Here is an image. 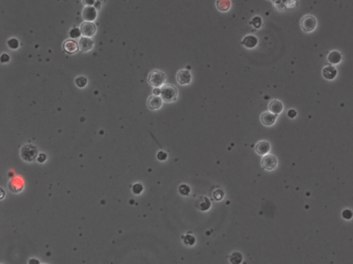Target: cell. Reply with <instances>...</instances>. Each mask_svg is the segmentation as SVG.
Returning a JSON list of instances; mask_svg holds the SVG:
<instances>
[{
  "mask_svg": "<svg viewBox=\"0 0 353 264\" xmlns=\"http://www.w3.org/2000/svg\"><path fill=\"white\" fill-rule=\"evenodd\" d=\"M161 98L164 102L170 103L177 99L178 91L175 86L172 85L163 86L161 88Z\"/></svg>",
  "mask_w": 353,
  "mask_h": 264,
  "instance_id": "obj_1",
  "label": "cell"
},
{
  "mask_svg": "<svg viewBox=\"0 0 353 264\" xmlns=\"http://www.w3.org/2000/svg\"><path fill=\"white\" fill-rule=\"evenodd\" d=\"M37 149L33 145L26 144L21 149V157L26 161L31 162L36 159Z\"/></svg>",
  "mask_w": 353,
  "mask_h": 264,
  "instance_id": "obj_2",
  "label": "cell"
},
{
  "mask_svg": "<svg viewBox=\"0 0 353 264\" xmlns=\"http://www.w3.org/2000/svg\"><path fill=\"white\" fill-rule=\"evenodd\" d=\"M166 76L164 73L159 70H153L151 72L148 78V83L155 88H159L164 84Z\"/></svg>",
  "mask_w": 353,
  "mask_h": 264,
  "instance_id": "obj_3",
  "label": "cell"
},
{
  "mask_svg": "<svg viewBox=\"0 0 353 264\" xmlns=\"http://www.w3.org/2000/svg\"><path fill=\"white\" fill-rule=\"evenodd\" d=\"M301 26L303 31L305 32L313 31L317 26V21L313 16L307 15L302 19Z\"/></svg>",
  "mask_w": 353,
  "mask_h": 264,
  "instance_id": "obj_4",
  "label": "cell"
},
{
  "mask_svg": "<svg viewBox=\"0 0 353 264\" xmlns=\"http://www.w3.org/2000/svg\"><path fill=\"white\" fill-rule=\"evenodd\" d=\"M177 81L180 85L185 86L191 84L192 75L187 70H181L177 74Z\"/></svg>",
  "mask_w": 353,
  "mask_h": 264,
  "instance_id": "obj_5",
  "label": "cell"
},
{
  "mask_svg": "<svg viewBox=\"0 0 353 264\" xmlns=\"http://www.w3.org/2000/svg\"><path fill=\"white\" fill-rule=\"evenodd\" d=\"M81 32L84 36L86 37H90L96 32V26L93 23L90 22H86L83 23L81 26Z\"/></svg>",
  "mask_w": 353,
  "mask_h": 264,
  "instance_id": "obj_6",
  "label": "cell"
},
{
  "mask_svg": "<svg viewBox=\"0 0 353 264\" xmlns=\"http://www.w3.org/2000/svg\"><path fill=\"white\" fill-rule=\"evenodd\" d=\"M277 159L272 155H266L262 159V165L263 168L268 170H271L277 166Z\"/></svg>",
  "mask_w": 353,
  "mask_h": 264,
  "instance_id": "obj_7",
  "label": "cell"
},
{
  "mask_svg": "<svg viewBox=\"0 0 353 264\" xmlns=\"http://www.w3.org/2000/svg\"><path fill=\"white\" fill-rule=\"evenodd\" d=\"M276 119H277V115L272 113L271 112H265L261 115V121L263 125L266 126L273 125Z\"/></svg>",
  "mask_w": 353,
  "mask_h": 264,
  "instance_id": "obj_8",
  "label": "cell"
},
{
  "mask_svg": "<svg viewBox=\"0 0 353 264\" xmlns=\"http://www.w3.org/2000/svg\"><path fill=\"white\" fill-rule=\"evenodd\" d=\"M83 17L87 22H93L97 17V11L95 8L93 6H86L83 10Z\"/></svg>",
  "mask_w": 353,
  "mask_h": 264,
  "instance_id": "obj_9",
  "label": "cell"
},
{
  "mask_svg": "<svg viewBox=\"0 0 353 264\" xmlns=\"http://www.w3.org/2000/svg\"><path fill=\"white\" fill-rule=\"evenodd\" d=\"M210 206H211V203H210V200L204 196L199 197L195 202V206L201 211L208 210L210 207Z\"/></svg>",
  "mask_w": 353,
  "mask_h": 264,
  "instance_id": "obj_10",
  "label": "cell"
},
{
  "mask_svg": "<svg viewBox=\"0 0 353 264\" xmlns=\"http://www.w3.org/2000/svg\"><path fill=\"white\" fill-rule=\"evenodd\" d=\"M63 48L66 52L69 53V54H73V53L78 52L79 47V44H78L75 41L73 40H66L64 43Z\"/></svg>",
  "mask_w": 353,
  "mask_h": 264,
  "instance_id": "obj_11",
  "label": "cell"
},
{
  "mask_svg": "<svg viewBox=\"0 0 353 264\" xmlns=\"http://www.w3.org/2000/svg\"><path fill=\"white\" fill-rule=\"evenodd\" d=\"M162 99L158 95H152L148 99V106L150 110L159 109L162 104Z\"/></svg>",
  "mask_w": 353,
  "mask_h": 264,
  "instance_id": "obj_12",
  "label": "cell"
},
{
  "mask_svg": "<svg viewBox=\"0 0 353 264\" xmlns=\"http://www.w3.org/2000/svg\"><path fill=\"white\" fill-rule=\"evenodd\" d=\"M258 44V39L254 35H247L242 41V44L247 48H254Z\"/></svg>",
  "mask_w": 353,
  "mask_h": 264,
  "instance_id": "obj_13",
  "label": "cell"
},
{
  "mask_svg": "<svg viewBox=\"0 0 353 264\" xmlns=\"http://www.w3.org/2000/svg\"><path fill=\"white\" fill-rule=\"evenodd\" d=\"M268 108H269V111H271L272 113L275 114V115H278V114H280L281 112L283 111V108H284V106L282 103L279 101L278 100H272L271 101V102L269 103V106H268Z\"/></svg>",
  "mask_w": 353,
  "mask_h": 264,
  "instance_id": "obj_14",
  "label": "cell"
},
{
  "mask_svg": "<svg viewBox=\"0 0 353 264\" xmlns=\"http://www.w3.org/2000/svg\"><path fill=\"white\" fill-rule=\"evenodd\" d=\"M322 74L325 79L328 80H332L336 78L337 75V71L334 67L332 66H328L323 69Z\"/></svg>",
  "mask_w": 353,
  "mask_h": 264,
  "instance_id": "obj_15",
  "label": "cell"
},
{
  "mask_svg": "<svg viewBox=\"0 0 353 264\" xmlns=\"http://www.w3.org/2000/svg\"><path fill=\"white\" fill-rule=\"evenodd\" d=\"M79 47L82 51H88L93 48V42L88 37H82L79 41Z\"/></svg>",
  "mask_w": 353,
  "mask_h": 264,
  "instance_id": "obj_16",
  "label": "cell"
},
{
  "mask_svg": "<svg viewBox=\"0 0 353 264\" xmlns=\"http://www.w3.org/2000/svg\"><path fill=\"white\" fill-rule=\"evenodd\" d=\"M255 150L258 154L263 155L269 152L270 144L266 141H260L256 145Z\"/></svg>",
  "mask_w": 353,
  "mask_h": 264,
  "instance_id": "obj_17",
  "label": "cell"
},
{
  "mask_svg": "<svg viewBox=\"0 0 353 264\" xmlns=\"http://www.w3.org/2000/svg\"><path fill=\"white\" fill-rule=\"evenodd\" d=\"M328 61L332 64H337L342 61V55L337 50H333L328 55Z\"/></svg>",
  "mask_w": 353,
  "mask_h": 264,
  "instance_id": "obj_18",
  "label": "cell"
},
{
  "mask_svg": "<svg viewBox=\"0 0 353 264\" xmlns=\"http://www.w3.org/2000/svg\"><path fill=\"white\" fill-rule=\"evenodd\" d=\"M216 7L219 10L222 12L227 11L230 7V0H217Z\"/></svg>",
  "mask_w": 353,
  "mask_h": 264,
  "instance_id": "obj_19",
  "label": "cell"
},
{
  "mask_svg": "<svg viewBox=\"0 0 353 264\" xmlns=\"http://www.w3.org/2000/svg\"><path fill=\"white\" fill-rule=\"evenodd\" d=\"M224 192L221 191V189H216L215 191H213L211 194H210V197H211L212 200L214 201H221L222 199L224 198Z\"/></svg>",
  "mask_w": 353,
  "mask_h": 264,
  "instance_id": "obj_20",
  "label": "cell"
},
{
  "mask_svg": "<svg viewBox=\"0 0 353 264\" xmlns=\"http://www.w3.org/2000/svg\"><path fill=\"white\" fill-rule=\"evenodd\" d=\"M242 259L243 257L242 254L238 253V252L233 253L230 257V262L233 264H239L240 263H242Z\"/></svg>",
  "mask_w": 353,
  "mask_h": 264,
  "instance_id": "obj_21",
  "label": "cell"
},
{
  "mask_svg": "<svg viewBox=\"0 0 353 264\" xmlns=\"http://www.w3.org/2000/svg\"><path fill=\"white\" fill-rule=\"evenodd\" d=\"M75 83L79 88H84L87 84V79L84 77H79L75 79Z\"/></svg>",
  "mask_w": 353,
  "mask_h": 264,
  "instance_id": "obj_22",
  "label": "cell"
},
{
  "mask_svg": "<svg viewBox=\"0 0 353 264\" xmlns=\"http://www.w3.org/2000/svg\"><path fill=\"white\" fill-rule=\"evenodd\" d=\"M179 192L181 195L183 196H188L190 194V192H191V188L186 185H181L179 188Z\"/></svg>",
  "mask_w": 353,
  "mask_h": 264,
  "instance_id": "obj_23",
  "label": "cell"
},
{
  "mask_svg": "<svg viewBox=\"0 0 353 264\" xmlns=\"http://www.w3.org/2000/svg\"><path fill=\"white\" fill-rule=\"evenodd\" d=\"M7 44L8 47L11 49H17L19 47V41L17 39H10L7 41Z\"/></svg>",
  "mask_w": 353,
  "mask_h": 264,
  "instance_id": "obj_24",
  "label": "cell"
},
{
  "mask_svg": "<svg viewBox=\"0 0 353 264\" xmlns=\"http://www.w3.org/2000/svg\"><path fill=\"white\" fill-rule=\"evenodd\" d=\"M183 241H184L185 244H186V245H192L195 244V239L194 237H192L191 235H186L184 239H183Z\"/></svg>",
  "mask_w": 353,
  "mask_h": 264,
  "instance_id": "obj_25",
  "label": "cell"
},
{
  "mask_svg": "<svg viewBox=\"0 0 353 264\" xmlns=\"http://www.w3.org/2000/svg\"><path fill=\"white\" fill-rule=\"evenodd\" d=\"M82 35L81 30L78 28H73L70 32V36L72 38H78Z\"/></svg>",
  "mask_w": 353,
  "mask_h": 264,
  "instance_id": "obj_26",
  "label": "cell"
},
{
  "mask_svg": "<svg viewBox=\"0 0 353 264\" xmlns=\"http://www.w3.org/2000/svg\"><path fill=\"white\" fill-rule=\"evenodd\" d=\"M251 23L253 24L255 28H259L262 26V19H260L259 17H255L252 20Z\"/></svg>",
  "mask_w": 353,
  "mask_h": 264,
  "instance_id": "obj_27",
  "label": "cell"
},
{
  "mask_svg": "<svg viewBox=\"0 0 353 264\" xmlns=\"http://www.w3.org/2000/svg\"><path fill=\"white\" fill-rule=\"evenodd\" d=\"M142 191H143V186L141 184H139V183H136L132 187V192L135 195L140 194Z\"/></svg>",
  "mask_w": 353,
  "mask_h": 264,
  "instance_id": "obj_28",
  "label": "cell"
},
{
  "mask_svg": "<svg viewBox=\"0 0 353 264\" xmlns=\"http://www.w3.org/2000/svg\"><path fill=\"white\" fill-rule=\"evenodd\" d=\"M352 212L350 210H345L342 213L343 217L346 219H351L352 217Z\"/></svg>",
  "mask_w": 353,
  "mask_h": 264,
  "instance_id": "obj_29",
  "label": "cell"
},
{
  "mask_svg": "<svg viewBox=\"0 0 353 264\" xmlns=\"http://www.w3.org/2000/svg\"><path fill=\"white\" fill-rule=\"evenodd\" d=\"M157 158H158V159L160 160V161H164V160H166L167 158V154L165 153L164 152H163V151H160V152H159L158 154H157Z\"/></svg>",
  "mask_w": 353,
  "mask_h": 264,
  "instance_id": "obj_30",
  "label": "cell"
},
{
  "mask_svg": "<svg viewBox=\"0 0 353 264\" xmlns=\"http://www.w3.org/2000/svg\"><path fill=\"white\" fill-rule=\"evenodd\" d=\"M95 0H82L83 4L85 6H90L95 4Z\"/></svg>",
  "mask_w": 353,
  "mask_h": 264,
  "instance_id": "obj_31",
  "label": "cell"
},
{
  "mask_svg": "<svg viewBox=\"0 0 353 264\" xmlns=\"http://www.w3.org/2000/svg\"><path fill=\"white\" fill-rule=\"evenodd\" d=\"M10 60V57L7 54H3L1 57L2 63H6Z\"/></svg>",
  "mask_w": 353,
  "mask_h": 264,
  "instance_id": "obj_32",
  "label": "cell"
},
{
  "mask_svg": "<svg viewBox=\"0 0 353 264\" xmlns=\"http://www.w3.org/2000/svg\"><path fill=\"white\" fill-rule=\"evenodd\" d=\"M46 156L45 154L41 153L39 155V157L37 158V161L40 163H43L46 161Z\"/></svg>",
  "mask_w": 353,
  "mask_h": 264,
  "instance_id": "obj_33",
  "label": "cell"
},
{
  "mask_svg": "<svg viewBox=\"0 0 353 264\" xmlns=\"http://www.w3.org/2000/svg\"><path fill=\"white\" fill-rule=\"evenodd\" d=\"M296 115V112L295 110H290V111L288 112V116L290 118H294Z\"/></svg>",
  "mask_w": 353,
  "mask_h": 264,
  "instance_id": "obj_34",
  "label": "cell"
},
{
  "mask_svg": "<svg viewBox=\"0 0 353 264\" xmlns=\"http://www.w3.org/2000/svg\"><path fill=\"white\" fill-rule=\"evenodd\" d=\"M153 93L154 95H159L161 94V89L159 88H155L153 90Z\"/></svg>",
  "mask_w": 353,
  "mask_h": 264,
  "instance_id": "obj_35",
  "label": "cell"
}]
</instances>
